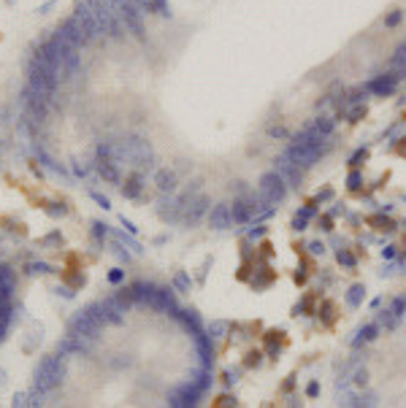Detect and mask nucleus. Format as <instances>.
<instances>
[{
    "label": "nucleus",
    "instance_id": "obj_1",
    "mask_svg": "<svg viewBox=\"0 0 406 408\" xmlns=\"http://www.w3.org/2000/svg\"><path fill=\"white\" fill-rule=\"evenodd\" d=\"M14 292H16L14 270L6 262H0V341L6 338L14 319Z\"/></svg>",
    "mask_w": 406,
    "mask_h": 408
},
{
    "label": "nucleus",
    "instance_id": "obj_2",
    "mask_svg": "<svg viewBox=\"0 0 406 408\" xmlns=\"http://www.w3.org/2000/svg\"><path fill=\"white\" fill-rule=\"evenodd\" d=\"M258 192L266 197V203H268L271 208H276V206L287 197V184H285V178H282L276 170H271V173H263V176H260Z\"/></svg>",
    "mask_w": 406,
    "mask_h": 408
},
{
    "label": "nucleus",
    "instance_id": "obj_3",
    "mask_svg": "<svg viewBox=\"0 0 406 408\" xmlns=\"http://www.w3.org/2000/svg\"><path fill=\"white\" fill-rule=\"evenodd\" d=\"M276 173L285 178V184L287 187H298L301 182H304V173L306 170L304 168H298L295 163H292V160L287 157V154H282L279 160H276Z\"/></svg>",
    "mask_w": 406,
    "mask_h": 408
},
{
    "label": "nucleus",
    "instance_id": "obj_4",
    "mask_svg": "<svg viewBox=\"0 0 406 408\" xmlns=\"http://www.w3.org/2000/svg\"><path fill=\"white\" fill-rule=\"evenodd\" d=\"M209 227H214V230H228V227H233V211L228 203H217L209 211Z\"/></svg>",
    "mask_w": 406,
    "mask_h": 408
},
{
    "label": "nucleus",
    "instance_id": "obj_5",
    "mask_svg": "<svg viewBox=\"0 0 406 408\" xmlns=\"http://www.w3.org/2000/svg\"><path fill=\"white\" fill-rule=\"evenodd\" d=\"M230 211H233V224H249L252 219H258V214H254V208H252L247 195L239 197V200H233Z\"/></svg>",
    "mask_w": 406,
    "mask_h": 408
},
{
    "label": "nucleus",
    "instance_id": "obj_6",
    "mask_svg": "<svg viewBox=\"0 0 406 408\" xmlns=\"http://www.w3.org/2000/svg\"><path fill=\"white\" fill-rule=\"evenodd\" d=\"M398 79H401V76H395V73L379 76L376 81L368 84V89L376 92V95H393V92H395V87H398Z\"/></svg>",
    "mask_w": 406,
    "mask_h": 408
},
{
    "label": "nucleus",
    "instance_id": "obj_7",
    "mask_svg": "<svg viewBox=\"0 0 406 408\" xmlns=\"http://www.w3.org/2000/svg\"><path fill=\"white\" fill-rule=\"evenodd\" d=\"M379 330H382L379 322H368V325H363L360 330H357V338L352 341V346L357 349V346H363V344H371V341H376V338H379Z\"/></svg>",
    "mask_w": 406,
    "mask_h": 408
},
{
    "label": "nucleus",
    "instance_id": "obj_8",
    "mask_svg": "<svg viewBox=\"0 0 406 408\" xmlns=\"http://www.w3.org/2000/svg\"><path fill=\"white\" fill-rule=\"evenodd\" d=\"M344 300H347L349 308H360L363 300H366V287H363V284H352V287H349V292L344 295Z\"/></svg>",
    "mask_w": 406,
    "mask_h": 408
},
{
    "label": "nucleus",
    "instance_id": "obj_9",
    "mask_svg": "<svg viewBox=\"0 0 406 408\" xmlns=\"http://www.w3.org/2000/svg\"><path fill=\"white\" fill-rule=\"evenodd\" d=\"M273 279H276V273H273L271 268H260V273L252 279V287H254V289H266Z\"/></svg>",
    "mask_w": 406,
    "mask_h": 408
},
{
    "label": "nucleus",
    "instance_id": "obj_10",
    "mask_svg": "<svg viewBox=\"0 0 406 408\" xmlns=\"http://www.w3.org/2000/svg\"><path fill=\"white\" fill-rule=\"evenodd\" d=\"M292 314H295V316H298V314H301V316H311V314H314V295H306L295 308H292Z\"/></svg>",
    "mask_w": 406,
    "mask_h": 408
},
{
    "label": "nucleus",
    "instance_id": "obj_11",
    "mask_svg": "<svg viewBox=\"0 0 406 408\" xmlns=\"http://www.w3.org/2000/svg\"><path fill=\"white\" fill-rule=\"evenodd\" d=\"M349 381H352L355 390H366V387H368V371H366V368H355Z\"/></svg>",
    "mask_w": 406,
    "mask_h": 408
},
{
    "label": "nucleus",
    "instance_id": "obj_12",
    "mask_svg": "<svg viewBox=\"0 0 406 408\" xmlns=\"http://www.w3.org/2000/svg\"><path fill=\"white\" fill-rule=\"evenodd\" d=\"M336 260H338V265H344L347 270H352L355 265H357V260H355V254L349 252V249H338V252H336Z\"/></svg>",
    "mask_w": 406,
    "mask_h": 408
},
{
    "label": "nucleus",
    "instance_id": "obj_13",
    "mask_svg": "<svg viewBox=\"0 0 406 408\" xmlns=\"http://www.w3.org/2000/svg\"><path fill=\"white\" fill-rule=\"evenodd\" d=\"M309 219H311V211H309V208H301V211L295 214V219H292V227H295L298 233H301V230H306Z\"/></svg>",
    "mask_w": 406,
    "mask_h": 408
},
{
    "label": "nucleus",
    "instance_id": "obj_14",
    "mask_svg": "<svg viewBox=\"0 0 406 408\" xmlns=\"http://www.w3.org/2000/svg\"><path fill=\"white\" fill-rule=\"evenodd\" d=\"M403 311H406V298H395V300L390 303V314L401 319V316H403Z\"/></svg>",
    "mask_w": 406,
    "mask_h": 408
},
{
    "label": "nucleus",
    "instance_id": "obj_15",
    "mask_svg": "<svg viewBox=\"0 0 406 408\" xmlns=\"http://www.w3.org/2000/svg\"><path fill=\"white\" fill-rule=\"evenodd\" d=\"M260 362H263V352H249L247 359H244L247 368H260Z\"/></svg>",
    "mask_w": 406,
    "mask_h": 408
},
{
    "label": "nucleus",
    "instance_id": "obj_16",
    "mask_svg": "<svg viewBox=\"0 0 406 408\" xmlns=\"http://www.w3.org/2000/svg\"><path fill=\"white\" fill-rule=\"evenodd\" d=\"M371 222L376 224V230H384V233H393V230H395V224H393L390 219H379V216H374Z\"/></svg>",
    "mask_w": 406,
    "mask_h": 408
},
{
    "label": "nucleus",
    "instance_id": "obj_17",
    "mask_svg": "<svg viewBox=\"0 0 406 408\" xmlns=\"http://www.w3.org/2000/svg\"><path fill=\"white\" fill-rule=\"evenodd\" d=\"M279 333H282V330H271V333H268V344H273V335H279ZM268 354H271L273 359H276V354H279V346H271V349H268Z\"/></svg>",
    "mask_w": 406,
    "mask_h": 408
},
{
    "label": "nucleus",
    "instance_id": "obj_18",
    "mask_svg": "<svg viewBox=\"0 0 406 408\" xmlns=\"http://www.w3.org/2000/svg\"><path fill=\"white\" fill-rule=\"evenodd\" d=\"M174 287H176L179 292H184V289H187V276H184V273H179V276H174Z\"/></svg>",
    "mask_w": 406,
    "mask_h": 408
},
{
    "label": "nucleus",
    "instance_id": "obj_19",
    "mask_svg": "<svg viewBox=\"0 0 406 408\" xmlns=\"http://www.w3.org/2000/svg\"><path fill=\"white\" fill-rule=\"evenodd\" d=\"M225 327H228V325H225V322H214V325L209 327V333H214L211 338H220V333H222V330H225Z\"/></svg>",
    "mask_w": 406,
    "mask_h": 408
},
{
    "label": "nucleus",
    "instance_id": "obj_20",
    "mask_svg": "<svg viewBox=\"0 0 406 408\" xmlns=\"http://www.w3.org/2000/svg\"><path fill=\"white\" fill-rule=\"evenodd\" d=\"M309 252H311V254H325V243H323V241H314V243L309 246Z\"/></svg>",
    "mask_w": 406,
    "mask_h": 408
},
{
    "label": "nucleus",
    "instance_id": "obj_21",
    "mask_svg": "<svg viewBox=\"0 0 406 408\" xmlns=\"http://www.w3.org/2000/svg\"><path fill=\"white\" fill-rule=\"evenodd\" d=\"M306 395H309V397H317V395H319V384H317V381H309Z\"/></svg>",
    "mask_w": 406,
    "mask_h": 408
},
{
    "label": "nucleus",
    "instance_id": "obj_22",
    "mask_svg": "<svg viewBox=\"0 0 406 408\" xmlns=\"http://www.w3.org/2000/svg\"><path fill=\"white\" fill-rule=\"evenodd\" d=\"M319 230H325V233L333 230V222H330V216H323V219H319Z\"/></svg>",
    "mask_w": 406,
    "mask_h": 408
},
{
    "label": "nucleus",
    "instance_id": "obj_23",
    "mask_svg": "<svg viewBox=\"0 0 406 408\" xmlns=\"http://www.w3.org/2000/svg\"><path fill=\"white\" fill-rule=\"evenodd\" d=\"M395 254H398V252H395V246H384V249H382V260H393Z\"/></svg>",
    "mask_w": 406,
    "mask_h": 408
},
{
    "label": "nucleus",
    "instance_id": "obj_24",
    "mask_svg": "<svg viewBox=\"0 0 406 408\" xmlns=\"http://www.w3.org/2000/svg\"><path fill=\"white\" fill-rule=\"evenodd\" d=\"M323 316H325V322L333 319V303H325V306H323Z\"/></svg>",
    "mask_w": 406,
    "mask_h": 408
},
{
    "label": "nucleus",
    "instance_id": "obj_25",
    "mask_svg": "<svg viewBox=\"0 0 406 408\" xmlns=\"http://www.w3.org/2000/svg\"><path fill=\"white\" fill-rule=\"evenodd\" d=\"M398 22H401V11H395V14L387 16V22H384V25H387V27H393V25H398Z\"/></svg>",
    "mask_w": 406,
    "mask_h": 408
},
{
    "label": "nucleus",
    "instance_id": "obj_26",
    "mask_svg": "<svg viewBox=\"0 0 406 408\" xmlns=\"http://www.w3.org/2000/svg\"><path fill=\"white\" fill-rule=\"evenodd\" d=\"M260 235H266V227H254V230H249V238H260Z\"/></svg>",
    "mask_w": 406,
    "mask_h": 408
}]
</instances>
